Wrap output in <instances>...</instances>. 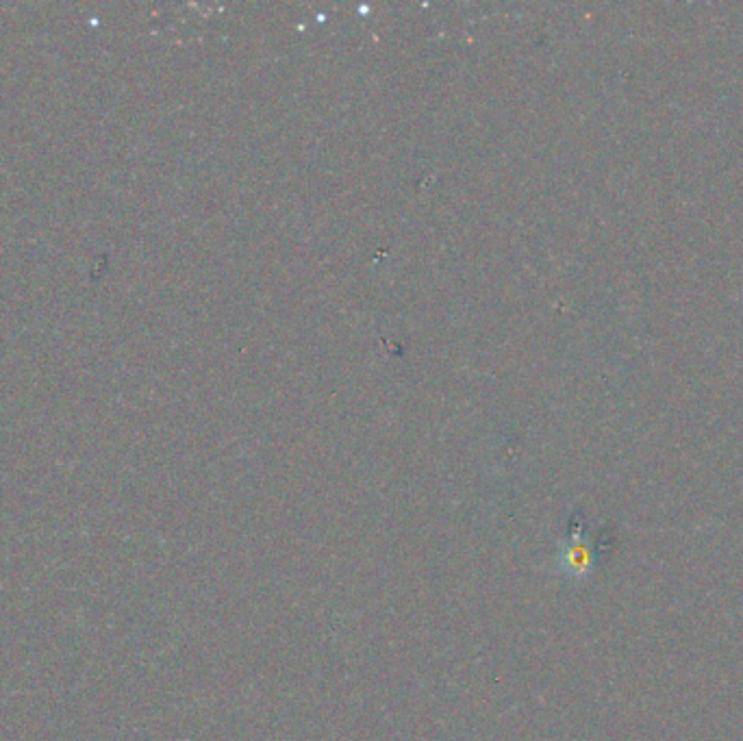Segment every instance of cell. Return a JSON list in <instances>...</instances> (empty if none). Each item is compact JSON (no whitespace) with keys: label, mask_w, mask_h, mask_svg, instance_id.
<instances>
[{"label":"cell","mask_w":743,"mask_h":741,"mask_svg":"<svg viewBox=\"0 0 743 741\" xmlns=\"http://www.w3.org/2000/svg\"><path fill=\"white\" fill-rule=\"evenodd\" d=\"M604 542L589 535L583 524L572 526L568 539H563L559 550V570L574 581H585L596 572Z\"/></svg>","instance_id":"6da1fadb"}]
</instances>
